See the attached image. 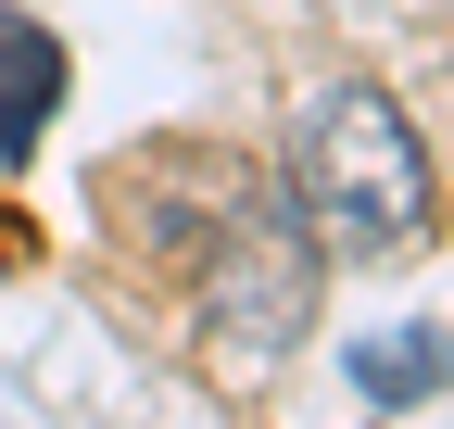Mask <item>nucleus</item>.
<instances>
[{"instance_id": "nucleus-1", "label": "nucleus", "mask_w": 454, "mask_h": 429, "mask_svg": "<svg viewBox=\"0 0 454 429\" xmlns=\"http://www.w3.org/2000/svg\"><path fill=\"white\" fill-rule=\"evenodd\" d=\"M291 214L316 228V253L340 265H391L429 240V152L417 114L366 76H328L291 114Z\"/></svg>"}, {"instance_id": "nucleus-2", "label": "nucleus", "mask_w": 454, "mask_h": 429, "mask_svg": "<svg viewBox=\"0 0 454 429\" xmlns=\"http://www.w3.org/2000/svg\"><path fill=\"white\" fill-rule=\"evenodd\" d=\"M316 228L278 190L253 177H227L215 190V240H202V316H215V354L240 366V379H265L278 354L303 341V316H316Z\"/></svg>"}, {"instance_id": "nucleus-3", "label": "nucleus", "mask_w": 454, "mask_h": 429, "mask_svg": "<svg viewBox=\"0 0 454 429\" xmlns=\"http://www.w3.org/2000/svg\"><path fill=\"white\" fill-rule=\"evenodd\" d=\"M51 114H64V38L0 13V165H26L51 139Z\"/></svg>"}, {"instance_id": "nucleus-4", "label": "nucleus", "mask_w": 454, "mask_h": 429, "mask_svg": "<svg viewBox=\"0 0 454 429\" xmlns=\"http://www.w3.org/2000/svg\"><path fill=\"white\" fill-rule=\"evenodd\" d=\"M442 379H454V329H442V316L354 341V392H366V404H417V392H442Z\"/></svg>"}]
</instances>
